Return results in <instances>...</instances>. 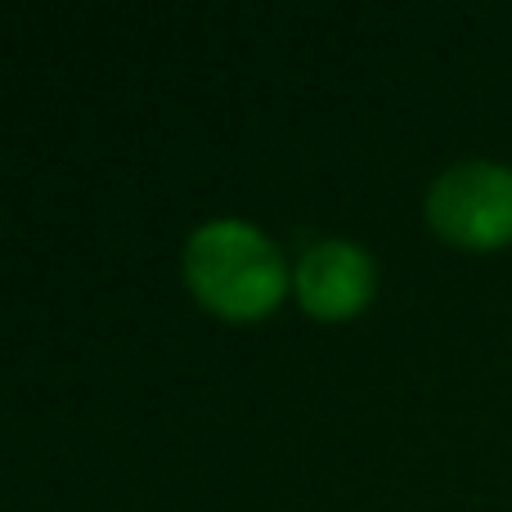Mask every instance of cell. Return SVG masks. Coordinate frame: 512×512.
Here are the masks:
<instances>
[{
    "mask_svg": "<svg viewBox=\"0 0 512 512\" xmlns=\"http://www.w3.org/2000/svg\"><path fill=\"white\" fill-rule=\"evenodd\" d=\"M373 279H378L373 256L351 239L310 243L292 270V288L315 319H346L364 310L373 297Z\"/></svg>",
    "mask_w": 512,
    "mask_h": 512,
    "instance_id": "3957f363",
    "label": "cell"
},
{
    "mask_svg": "<svg viewBox=\"0 0 512 512\" xmlns=\"http://www.w3.org/2000/svg\"><path fill=\"white\" fill-rule=\"evenodd\" d=\"M185 279L207 310L225 319H256L279 306L288 288V265L270 234L239 216H221L189 234Z\"/></svg>",
    "mask_w": 512,
    "mask_h": 512,
    "instance_id": "6da1fadb",
    "label": "cell"
},
{
    "mask_svg": "<svg viewBox=\"0 0 512 512\" xmlns=\"http://www.w3.org/2000/svg\"><path fill=\"white\" fill-rule=\"evenodd\" d=\"M427 221L463 252H495L512 243V167L504 162H454L427 189Z\"/></svg>",
    "mask_w": 512,
    "mask_h": 512,
    "instance_id": "7a4b0ae2",
    "label": "cell"
}]
</instances>
